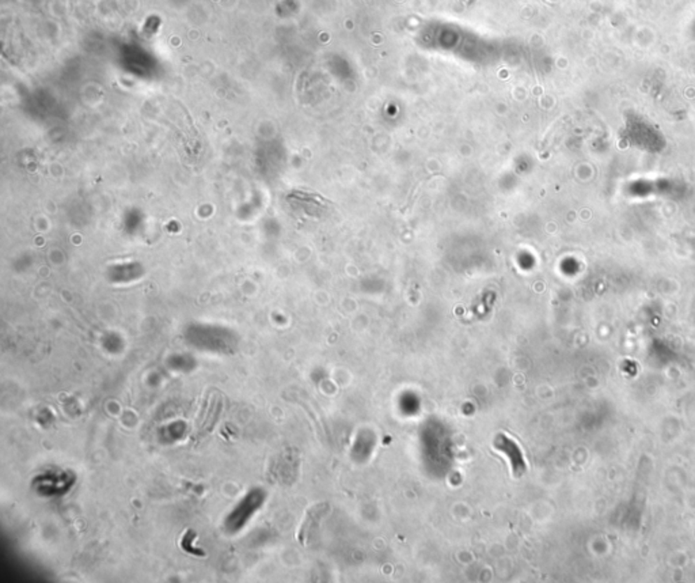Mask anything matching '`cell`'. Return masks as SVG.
<instances>
[{
    "mask_svg": "<svg viewBox=\"0 0 695 583\" xmlns=\"http://www.w3.org/2000/svg\"><path fill=\"white\" fill-rule=\"evenodd\" d=\"M263 493L262 490H252L234 507L230 516L224 521V528L230 533H237L253 518L256 512L262 506Z\"/></svg>",
    "mask_w": 695,
    "mask_h": 583,
    "instance_id": "1",
    "label": "cell"
},
{
    "mask_svg": "<svg viewBox=\"0 0 695 583\" xmlns=\"http://www.w3.org/2000/svg\"><path fill=\"white\" fill-rule=\"evenodd\" d=\"M493 446L496 450L501 451L507 457V460L509 461L514 477H521L527 472V461H525L521 446L518 445L516 441H514L511 437H508L505 434H499L495 438Z\"/></svg>",
    "mask_w": 695,
    "mask_h": 583,
    "instance_id": "2",
    "label": "cell"
},
{
    "mask_svg": "<svg viewBox=\"0 0 695 583\" xmlns=\"http://www.w3.org/2000/svg\"><path fill=\"white\" fill-rule=\"evenodd\" d=\"M220 408H221L220 395H219V392H212L209 395L207 403L204 404L202 411H201L200 423H198V432L201 435L209 432L214 428L217 419H219Z\"/></svg>",
    "mask_w": 695,
    "mask_h": 583,
    "instance_id": "3",
    "label": "cell"
}]
</instances>
